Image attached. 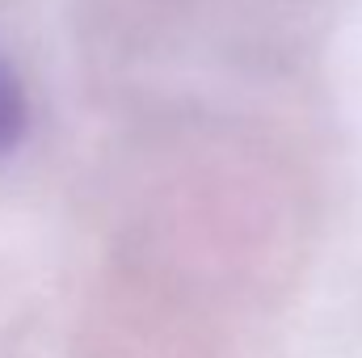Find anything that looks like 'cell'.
<instances>
[{
  "mask_svg": "<svg viewBox=\"0 0 362 358\" xmlns=\"http://www.w3.org/2000/svg\"><path fill=\"white\" fill-rule=\"evenodd\" d=\"M30 131V97L21 76L0 59V156L17 152Z\"/></svg>",
  "mask_w": 362,
  "mask_h": 358,
  "instance_id": "1",
  "label": "cell"
}]
</instances>
